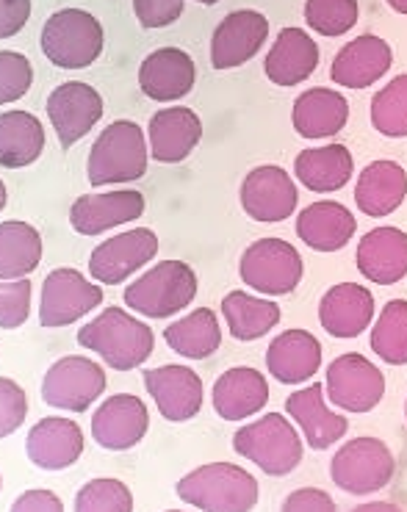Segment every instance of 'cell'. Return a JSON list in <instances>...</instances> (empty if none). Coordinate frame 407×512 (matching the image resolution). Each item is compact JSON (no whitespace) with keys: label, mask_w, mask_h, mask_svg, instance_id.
Listing matches in <instances>:
<instances>
[{"label":"cell","mask_w":407,"mask_h":512,"mask_svg":"<svg viewBox=\"0 0 407 512\" xmlns=\"http://www.w3.org/2000/svg\"><path fill=\"white\" fill-rule=\"evenodd\" d=\"M233 449L269 477H288L302 463L300 435L280 413H266L264 418L241 427L233 435Z\"/></svg>","instance_id":"cell-6"},{"label":"cell","mask_w":407,"mask_h":512,"mask_svg":"<svg viewBox=\"0 0 407 512\" xmlns=\"http://www.w3.org/2000/svg\"><path fill=\"white\" fill-rule=\"evenodd\" d=\"M266 39H269V20L264 14L252 12V9L230 12L216 25L214 36H211L214 70H233V67L247 64L250 59H255V53L261 50Z\"/></svg>","instance_id":"cell-16"},{"label":"cell","mask_w":407,"mask_h":512,"mask_svg":"<svg viewBox=\"0 0 407 512\" xmlns=\"http://www.w3.org/2000/svg\"><path fill=\"white\" fill-rule=\"evenodd\" d=\"M78 344L97 352L114 371H131L153 355L156 335L128 310L106 308L78 330Z\"/></svg>","instance_id":"cell-1"},{"label":"cell","mask_w":407,"mask_h":512,"mask_svg":"<svg viewBox=\"0 0 407 512\" xmlns=\"http://www.w3.org/2000/svg\"><path fill=\"white\" fill-rule=\"evenodd\" d=\"M388 6L399 14H407V0H388Z\"/></svg>","instance_id":"cell-48"},{"label":"cell","mask_w":407,"mask_h":512,"mask_svg":"<svg viewBox=\"0 0 407 512\" xmlns=\"http://www.w3.org/2000/svg\"><path fill=\"white\" fill-rule=\"evenodd\" d=\"M147 172L144 131L131 120H117L100 133L89 150V183L100 189L108 183L142 180Z\"/></svg>","instance_id":"cell-4"},{"label":"cell","mask_w":407,"mask_h":512,"mask_svg":"<svg viewBox=\"0 0 407 512\" xmlns=\"http://www.w3.org/2000/svg\"><path fill=\"white\" fill-rule=\"evenodd\" d=\"M194 61L186 50L158 48L153 50L139 67V86L150 100L169 103L180 100L192 92L194 86Z\"/></svg>","instance_id":"cell-23"},{"label":"cell","mask_w":407,"mask_h":512,"mask_svg":"<svg viewBox=\"0 0 407 512\" xmlns=\"http://www.w3.org/2000/svg\"><path fill=\"white\" fill-rule=\"evenodd\" d=\"M25 452L42 471H64L84 454V432L70 418H42L28 432Z\"/></svg>","instance_id":"cell-20"},{"label":"cell","mask_w":407,"mask_h":512,"mask_svg":"<svg viewBox=\"0 0 407 512\" xmlns=\"http://www.w3.org/2000/svg\"><path fill=\"white\" fill-rule=\"evenodd\" d=\"M283 510H288V512H294V510L330 512V510H336V501H333V496H327L324 490L305 488V490H297V493H291V496L283 501Z\"/></svg>","instance_id":"cell-46"},{"label":"cell","mask_w":407,"mask_h":512,"mask_svg":"<svg viewBox=\"0 0 407 512\" xmlns=\"http://www.w3.org/2000/svg\"><path fill=\"white\" fill-rule=\"evenodd\" d=\"M286 410L288 416L302 427L305 443L316 452L330 449L333 443H338L347 435L349 421L324 405L322 385H308L302 391L291 393L286 399Z\"/></svg>","instance_id":"cell-26"},{"label":"cell","mask_w":407,"mask_h":512,"mask_svg":"<svg viewBox=\"0 0 407 512\" xmlns=\"http://www.w3.org/2000/svg\"><path fill=\"white\" fill-rule=\"evenodd\" d=\"M150 427V413L139 396L117 393L97 407L92 416V438L108 452H125L142 441Z\"/></svg>","instance_id":"cell-15"},{"label":"cell","mask_w":407,"mask_h":512,"mask_svg":"<svg viewBox=\"0 0 407 512\" xmlns=\"http://www.w3.org/2000/svg\"><path fill=\"white\" fill-rule=\"evenodd\" d=\"M133 14L142 28H167L183 14V0H133Z\"/></svg>","instance_id":"cell-44"},{"label":"cell","mask_w":407,"mask_h":512,"mask_svg":"<svg viewBox=\"0 0 407 512\" xmlns=\"http://www.w3.org/2000/svg\"><path fill=\"white\" fill-rule=\"evenodd\" d=\"M75 510L81 512H131L133 496L120 479H89L75 496Z\"/></svg>","instance_id":"cell-40"},{"label":"cell","mask_w":407,"mask_h":512,"mask_svg":"<svg viewBox=\"0 0 407 512\" xmlns=\"http://www.w3.org/2000/svg\"><path fill=\"white\" fill-rule=\"evenodd\" d=\"M372 125L374 131L388 139L407 136V75H396L372 97Z\"/></svg>","instance_id":"cell-38"},{"label":"cell","mask_w":407,"mask_h":512,"mask_svg":"<svg viewBox=\"0 0 407 512\" xmlns=\"http://www.w3.org/2000/svg\"><path fill=\"white\" fill-rule=\"evenodd\" d=\"M178 499L197 510L247 512L258 504V482L241 465H200L178 482Z\"/></svg>","instance_id":"cell-2"},{"label":"cell","mask_w":407,"mask_h":512,"mask_svg":"<svg viewBox=\"0 0 407 512\" xmlns=\"http://www.w3.org/2000/svg\"><path fill=\"white\" fill-rule=\"evenodd\" d=\"M266 369L283 385H300L322 369V344L308 330L280 333L266 349Z\"/></svg>","instance_id":"cell-25"},{"label":"cell","mask_w":407,"mask_h":512,"mask_svg":"<svg viewBox=\"0 0 407 512\" xmlns=\"http://www.w3.org/2000/svg\"><path fill=\"white\" fill-rule=\"evenodd\" d=\"M327 399L347 413H369L383 402L385 377L372 360L347 352L327 366Z\"/></svg>","instance_id":"cell-9"},{"label":"cell","mask_w":407,"mask_h":512,"mask_svg":"<svg viewBox=\"0 0 407 512\" xmlns=\"http://www.w3.org/2000/svg\"><path fill=\"white\" fill-rule=\"evenodd\" d=\"M396 460L380 438H355L344 443L330 463V477L352 496H372L391 485Z\"/></svg>","instance_id":"cell-7"},{"label":"cell","mask_w":407,"mask_h":512,"mask_svg":"<svg viewBox=\"0 0 407 512\" xmlns=\"http://www.w3.org/2000/svg\"><path fill=\"white\" fill-rule=\"evenodd\" d=\"M25 413H28V405H25L23 388L9 377H3L0 380V435L9 438L12 432L23 427Z\"/></svg>","instance_id":"cell-43"},{"label":"cell","mask_w":407,"mask_h":512,"mask_svg":"<svg viewBox=\"0 0 407 512\" xmlns=\"http://www.w3.org/2000/svg\"><path fill=\"white\" fill-rule=\"evenodd\" d=\"M297 183L288 178L286 169L272 167H255L241 183V208L244 214L264 222V225H277L286 222L288 216L297 211Z\"/></svg>","instance_id":"cell-12"},{"label":"cell","mask_w":407,"mask_h":512,"mask_svg":"<svg viewBox=\"0 0 407 512\" xmlns=\"http://www.w3.org/2000/svg\"><path fill=\"white\" fill-rule=\"evenodd\" d=\"M164 341L167 346L189 360H203L214 355L219 344H222V330H219V319L211 308L192 310L186 319L169 324L164 330Z\"/></svg>","instance_id":"cell-34"},{"label":"cell","mask_w":407,"mask_h":512,"mask_svg":"<svg viewBox=\"0 0 407 512\" xmlns=\"http://www.w3.org/2000/svg\"><path fill=\"white\" fill-rule=\"evenodd\" d=\"M214 410L225 421H244L264 410L269 402V382L258 369L236 366L225 371L214 385Z\"/></svg>","instance_id":"cell-28"},{"label":"cell","mask_w":407,"mask_h":512,"mask_svg":"<svg viewBox=\"0 0 407 512\" xmlns=\"http://www.w3.org/2000/svg\"><path fill=\"white\" fill-rule=\"evenodd\" d=\"M405 418H407V402H405Z\"/></svg>","instance_id":"cell-50"},{"label":"cell","mask_w":407,"mask_h":512,"mask_svg":"<svg viewBox=\"0 0 407 512\" xmlns=\"http://www.w3.org/2000/svg\"><path fill=\"white\" fill-rule=\"evenodd\" d=\"M407 197V172L396 161H372L360 172L355 186V205L366 216L383 219L394 214Z\"/></svg>","instance_id":"cell-31"},{"label":"cell","mask_w":407,"mask_h":512,"mask_svg":"<svg viewBox=\"0 0 407 512\" xmlns=\"http://www.w3.org/2000/svg\"><path fill=\"white\" fill-rule=\"evenodd\" d=\"M374 319V294L358 283H338L327 288L319 302V322L333 338H358Z\"/></svg>","instance_id":"cell-22"},{"label":"cell","mask_w":407,"mask_h":512,"mask_svg":"<svg viewBox=\"0 0 407 512\" xmlns=\"http://www.w3.org/2000/svg\"><path fill=\"white\" fill-rule=\"evenodd\" d=\"M358 272L377 286H396L407 277V233L399 227H374L358 244Z\"/></svg>","instance_id":"cell-19"},{"label":"cell","mask_w":407,"mask_h":512,"mask_svg":"<svg viewBox=\"0 0 407 512\" xmlns=\"http://www.w3.org/2000/svg\"><path fill=\"white\" fill-rule=\"evenodd\" d=\"M14 512H28V510H42V512H61L64 510V501L50 493V490H28L20 499L12 504Z\"/></svg>","instance_id":"cell-47"},{"label":"cell","mask_w":407,"mask_h":512,"mask_svg":"<svg viewBox=\"0 0 407 512\" xmlns=\"http://www.w3.org/2000/svg\"><path fill=\"white\" fill-rule=\"evenodd\" d=\"M358 0H308L305 3V23L316 34L341 36L358 23Z\"/></svg>","instance_id":"cell-39"},{"label":"cell","mask_w":407,"mask_h":512,"mask_svg":"<svg viewBox=\"0 0 407 512\" xmlns=\"http://www.w3.org/2000/svg\"><path fill=\"white\" fill-rule=\"evenodd\" d=\"M45 150V128L28 111L0 114V164L6 169H23L34 164Z\"/></svg>","instance_id":"cell-33"},{"label":"cell","mask_w":407,"mask_h":512,"mask_svg":"<svg viewBox=\"0 0 407 512\" xmlns=\"http://www.w3.org/2000/svg\"><path fill=\"white\" fill-rule=\"evenodd\" d=\"M42 53L61 70H86L103 53V25L84 9H61L42 28Z\"/></svg>","instance_id":"cell-3"},{"label":"cell","mask_w":407,"mask_h":512,"mask_svg":"<svg viewBox=\"0 0 407 512\" xmlns=\"http://www.w3.org/2000/svg\"><path fill=\"white\" fill-rule=\"evenodd\" d=\"M144 214L142 191H106V194H84L70 208V225L81 236H100L111 227L136 222Z\"/></svg>","instance_id":"cell-18"},{"label":"cell","mask_w":407,"mask_h":512,"mask_svg":"<svg viewBox=\"0 0 407 512\" xmlns=\"http://www.w3.org/2000/svg\"><path fill=\"white\" fill-rule=\"evenodd\" d=\"M48 117L56 128L61 147L78 144L103 117V97L97 89L81 81L56 86L48 97Z\"/></svg>","instance_id":"cell-14"},{"label":"cell","mask_w":407,"mask_h":512,"mask_svg":"<svg viewBox=\"0 0 407 512\" xmlns=\"http://www.w3.org/2000/svg\"><path fill=\"white\" fill-rule=\"evenodd\" d=\"M31 313V283L28 280H3L0 286V327L17 330Z\"/></svg>","instance_id":"cell-42"},{"label":"cell","mask_w":407,"mask_h":512,"mask_svg":"<svg viewBox=\"0 0 407 512\" xmlns=\"http://www.w3.org/2000/svg\"><path fill=\"white\" fill-rule=\"evenodd\" d=\"M394 50L374 34H363L338 50L336 61L330 67V78L344 89H366L377 84L391 70Z\"/></svg>","instance_id":"cell-21"},{"label":"cell","mask_w":407,"mask_h":512,"mask_svg":"<svg viewBox=\"0 0 407 512\" xmlns=\"http://www.w3.org/2000/svg\"><path fill=\"white\" fill-rule=\"evenodd\" d=\"M158 252V236L150 227H133L128 233H120L114 239L103 241L92 258H89V274L103 286H120L136 269L150 263Z\"/></svg>","instance_id":"cell-13"},{"label":"cell","mask_w":407,"mask_h":512,"mask_svg":"<svg viewBox=\"0 0 407 512\" xmlns=\"http://www.w3.org/2000/svg\"><path fill=\"white\" fill-rule=\"evenodd\" d=\"M349 120V103L347 97L336 92V89H308L294 100V111H291V122L294 131L300 133L302 139H327L344 131Z\"/></svg>","instance_id":"cell-30"},{"label":"cell","mask_w":407,"mask_h":512,"mask_svg":"<svg viewBox=\"0 0 407 512\" xmlns=\"http://www.w3.org/2000/svg\"><path fill=\"white\" fill-rule=\"evenodd\" d=\"M125 305L147 319H167L197 297V274L189 263L164 261L125 288Z\"/></svg>","instance_id":"cell-5"},{"label":"cell","mask_w":407,"mask_h":512,"mask_svg":"<svg viewBox=\"0 0 407 512\" xmlns=\"http://www.w3.org/2000/svg\"><path fill=\"white\" fill-rule=\"evenodd\" d=\"M294 172L305 189L316 194H333L341 191L355 172V158L344 144H327L302 150L294 161Z\"/></svg>","instance_id":"cell-32"},{"label":"cell","mask_w":407,"mask_h":512,"mask_svg":"<svg viewBox=\"0 0 407 512\" xmlns=\"http://www.w3.org/2000/svg\"><path fill=\"white\" fill-rule=\"evenodd\" d=\"M355 230H358V222L352 211L333 200L311 203L297 216V236L302 244H308L316 252L344 250L349 239L355 236Z\"/></svg>","instance_id":"cell-27"},{"label":"cell","mask_w":407,"mask_h":512,"mask_svg":"<svg viewBox=\"0 0 407 512\" xmlns=\"http://www.w3.org/2000/svg\"><path fill=\"white\" fill-rule=\"evenodd\" d=\"M319 67V45L302 28H283L264 61L266 78L277 86H297Z\"/></svg>","instance_id":"cell-29"},{"label":"cell","mask_w":407,"mask_h":512,"mask_svg":"<svg viewBox=\"0 0 407 512\" xmlns=\"http://www.w3.org/2000/svg\"><path fill=\"white\" fill-rule=\"evenodd\" d=\"M241 280L258 294L286 297L302 280V258L294 244L283 239H258L250 244L239 263Z\"/></svg>","instance_id":"cell-8"},{"label":"cell","mask_w":407,"mask_h":512,"mask_svg":"<svg viewBox=\"0 0 407 512\" xmlns=\"http://www.w3.org/2000/svg\"><path fill=\"white\" fill-rule=\"evenodd\" d=\"M197 3H205V6H214V3H219V0H197Z\"/></svg>","instance_id":"cell-49"},{"label":"cell","mask_w":407,"mask_h":512,"mask_svg":"<svg viewBox=\"0 0 407 512\" xmlns=\"http://www.w3.org/2000/svg\"><path fill=\"white\" fill-rule=\"evenodd\" d=\"M103 288L89 283L84 274L70 266H61L45 277L39 299V324L42 327H67L89 310L100 308Z\"/></svg>","instance_id":"cell-11"},{"label":"cell","mask_w":407,"mask_h":512,"mask_svg":"<svg viewBox=\"0 0 407 512\" xmlns=\"http://www.w3.org/2000/svg\"><path fill=\"white\" fill-rule=\"evenodd\" d=\"M374 355L388 366H407V299H391L372 330Z\"/></svg>","instance_id":"cell-37"},{"label":"cell","mask_w":407,"mask_h":512,"mask_svg":"<svg viewBox=\"0 0 407 512\" xmlns=\"http://www.w3.org/2000/svg\"><path fill=\"white\" fill-rule=\"evenodd\" d=\"M106 391V371L100 363L81 355L56 360L42 380V399L50 407H61L70 413H84L95 405Z\"/></svg>","instance_id":"cell-10"},{"label":"cell","mask_w":407,"mask_h":512,"mask_svg":"<svg viewBox=\"0 0 407 512\" xmlns=\"http://www.w3.org/2000/svg\"><path fill=\"white\" fill-rule=\"evenodd\" d=\"M42 261V236L39 230L17 219L0 222V277L20 280L31 274Z\"/></svg>","instance_id":"cell-36"},{"label":"cell","mask_w":407,"mask_h":512,"mask_svg":"<svg viewBox=\"0 0 407 512\" xmlns=\"http://www.w3.org/2000/svg\"><path fill=\"white\" fill-rule=\"evenodd\" d=\"M31 17V0H0V36L12 39Z\"/></svg>","instance_id":"cell-45"},{"label":"cell","mask_w":407,"mask_h":512,"mask_svg":"<svg viewBox=\"0 0 407 512\" xmlns=\"http://www.w3.org/2000/svg\"><path fill=\"white\" fill-rule=\"evenodd\" d=\"M144 388L156 399L158 413L172 421L183 424L200 413L203 407V380L189 366H161V369L144 371Z\"/></svg>","instance_id":"cell-17"},{"label":"cell","mask_w":407,"mask_h":512,"mask_svg":"<svg viewBox=\"0 0 407 512\" xmlns=\"http://www.w3.org/2000/svg\"><path fill=\"white\" fill-rule=\"evenodd\" d=\"M31 81H34L31 61L25 59L23 53L3 50L0 53V103L9 106L14 100H20L31 89Z\"/></svg>","instance_id":"cell-41"},{"label":"cell","mask_w":407,"mask_h":512,"mask_svg":"<svg viewBox=\"0 0 407 512\" xmlns=\"http://www.w3.org/2000/svg\"><path fill=\"white\" fill-rule=\"evenodd\" d=\"M147 133H150V155L158 164H180L203 139V122L192 108H164L153 114Z\"/></svg>","instance_id":"cell-24"},{"label":"cell","mask_w":407,"mask_h":512,"mask_svg":"<svg viewBox=\"0 0 407 512\" xmlns=\"http://www.w3.org/2000/svg\"><path fill=\"white\" fill-rule=\"evenodd\" d=\"M222 313L228 319L230 333L236 341H255L272 333L280 322V308L277 302L269 299H258L247 294V291H230L228 297L222 299Z\"/></svg>","instance_id":"cell-35"}]
</instances>
